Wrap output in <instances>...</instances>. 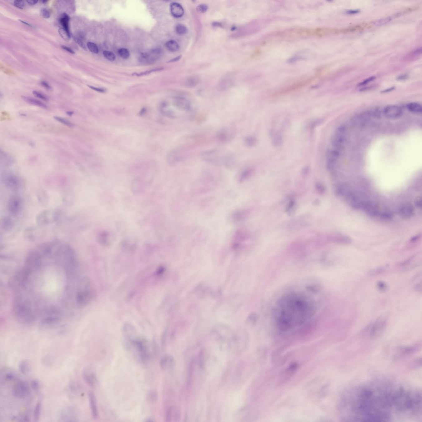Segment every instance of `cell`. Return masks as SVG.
<instances>
[{
	"label": "cell",
	"instance_id": "6da1fadb",
	"mask_svg": "<svg viewBox=\"0 0 422 422\" xmlns=\"http://www.w3.org/2000/svg\"><path fill=\"white\" fill-rule=\"evenodd\" d=\"M75 253L65 244L46 245L30 253L14 281L13 310L27 324L60 322L85 304L90 288Z\"/></svg>",
	"mask_w": 422,
	"mask_h": 422
},
{
	"label": "cell",
	"instance_id": "7a4b0ae2",
	"mask_svg": "<svg viewBox=\"0 0 422 422\" xmlns=\"http://www.w3.org/2000/svg\"><path fill=\"white\" fill-rule=\"evenodd\" d=\"M304 295H290L282 298L276 308L278 328L283 332L297 330L314 315V307Z\"/></svg>",
	"mask_w": 422,
	"mask_h": 422
},
{
	"label": "cell",
	"instance_id": "3957f363",
	"mask_svg": "<svg viewBox=\"0 0 422 422\" xmlns=\"http://www.w3.org/2000/svg\"><path fill=\"white\" fill-rule=\"evenodd\" d=\"M202 159L209 164L217 166L221 163L222 158L217 150H211L204 152L202 154Z\"/></svg>",
	"mask_w": 422,
	"mask_h": 422
},
{
	"label": "cell",
	"instance_id": "277c9868",
	"mask_svg": "<svg viewBox=\"0 0 422 422\" xmlns=\"http://www.w3.org/2000/svg\"><path fill=\"white\" fill-rule=\"evenodd\" d=\"M346 132L345 128L340 127L336 130L334 135L332 144L334 149L340 151L345 142Z\"/></svg>",
	"mask_w": 422,
	"mask_h": 422
},
{
	"label": "cell",
	"instance_id": "5b68a950",
	"mask_svg": "<svg viewBox=\"0 0 422 422\" xmlns=\"http://www.w3.org/2000/svg\"><path fill=\"white\" fill-rule=\"evenodd\" d=\"M30 389L27 383L23 381L18 382L14 385L12 393L14 397L18 399H24L29 395Z\"/></svg>",
	"mask_w": 422,
	"mask_h": 422
},
{
	"label": "cell",
	"instance_id": "8992f818",
	"mask_svg": "<svg viewBox=\"0 0 422 422\" xmlns=\"http://www.w3.org/2000/svg\"><path fill=\"white\" fill-rule=\"evenodd\" d=\"M387 322L385 319H379L373 325L370 332V336L372 338H376L382 334L386 327Z\"/></svg>",
	"mask_w": 422,
	"mask_h": 422
},
{
	"label": "cell",
	"instance_id": "52a82bcc",
	"mask_svg": "<svg viewBox=\"0 0 422 422\" xmlns=\"http://www.w3.org/2000/svg\"><path fill=\"white\" fill-rule=\"evenodd\" d=\"M383 114L387 118L390 119H396L402 117L403 110L402 108L398 106L388 105L383 110Z\"/></svg>",
	"mask_w": 422,
	"mask_h": 422
},
{
	"label": "cell",
	"instance_id": "ba28073f",
	"mask_svg": "<svg viewBox=\"0 0 422 422\" xmlns=\"http://www.w3.org/2000/svg\"><path fill=\"white\" fill-rule=\"evenodd\" d=\"M216 137L221 142H228L234 137V133L228 128H223L217 132Z\"/></svg>",
	"mask_w": 422,
	"mask_h": 422
},
{
	"label": "cell",
	"instance_id": "9c48e42d",
	"mask_svg": "<svg viewBox=\"0 0 422 422\" xmlns=\"http://www.w3.org/2000/svg\"><path fill=\"white\" fill-rule=\"evenodd\" d=\"M82 377L84 381L90 386L95 388L97 386L98 381L96 375L92 370L86 369L82 372Z\"/></svg>",
	"mask_w": 422,
	"mask_h": 422
},
{
	"label": "cell",
	"instance_id": "30bf717a",
	"mask_svg": "<svg viewBox=\"0 0 422 422\" xmlns=\"http://www.w3.org/2000/svg\"><path fill=\"white\" fill-rule=\"evenodd\" d=\"M181 418L180 410L176 406L169 408L166 411L165 419L167 422H176L179 421Z\"/></svg>",
	"mask_w": 422,
	"mask_h": 422
},
{
	"label": "cell",
	"instance_id": "8fae6325",
	"mask_svg": "<svg viewBox=\"0 0 422 422\" xmlns=\"http://www.w3.org/2000/svg\"><path fill=\"white\" fill-rule=\"evenodd\" d=\"M247 211L243 209L235 210L230 216L231 221L234 224H239L243 221L247 216Z\"/></svg>",
	"mask_w": 422,
	"mask_h": 422
},
{
	"label": "cell",
	"instance_id": "7c38bea8",
	"mask_svg": "<svg viewBox=\"0 0 422 422\" xmlns=\"http://www.w3.org/2000/svg\"><path fill=\"white\" fill-rule=\"evenodd\" d=\"M160 365L164 370L169 371L172 370L175 365V359L171 355H165L161 358Z\"/></svg>",
	"mask_w": 422,
	"mask_h": 422
},
{
	"label": "cell",
	"instance_id": "4fadbf2b",
	"mask_svg": "<svg viewBox=\"0 0 422 422\" xmlns=\"http://www.w3.org/2000/svg\"><path fill=\"white\" fill-rule=\"evenodd\" d=\"M173 103L174 105L180 110L189 111L191 108L190 102L186 98L181 97L175 98Z\"/></svg>",
	"mask_w": 422,
	"mask_h": 422
},
{
	"label": "cell",
	"instance_id": "5bb4252c",
	"mask_svg": "<svg viewBox=\"0 0 422 422\" xmlns=\"http://www.w3.org/2000/svg\"><path fill=\"white\" fill-rule=\"evenodd\" d=\"M247 237V233L244 230H237L234 233L233 238V246L234 248L239 247Z\"/></svg>",
	"mask_w": 422,
	"mask_h": 422
},
{
	"label": "cell",
	"instance_id": "9a60e30c",
	"mask_svg": "<svg viewBox=\"0 0 422 422\" xmlns=\"http://www.w3.org/2000/svg\"><path fill=\"white\" fill-rule=\"evenodd\" d=\"M184 157V151L181 149L174 150L168 157V162L171 165H175L181 161Z\"/></svg>",
	"mask_w": 422,
	"mask_h": 422
},
{
	"label": "cell",
	"instance_id": "2e32d148",
	"mask_svg": "<svg viewBox=\"0 0 422 422\" xmlns=\"http://www.w3.org/2000/svg\"><path fill=\"white\" fill-rule=\"evenodd\" d=\"M414 207L409 204H405L401 206L398 209L399 215L404 219H408L411 217L414 214Z\"/></svg>",
	"mask_w": 422,
	"mask_h": 422
},
{
	"label": "cell",
	"instance_id": "e0dca14e",
	"mask_svg": "<svg viewBox=\"0 0 422 422\" xmlns=\"http://www.w3.org/2000/svg\"><path fill=\"white\" fill-rule=\"evenodd\" d=\"M222 164L229 170L234 168L236 165V157L232 153H228L223 156L222 158Z\"/></svg>",
	"mask_w": 422,
	"mask_h": 422
},
{
	"label": "cell",
	"instance_id": "ac0fdd59",
	"mask_svg": "<svg viewBox=\"0 0 422 422\" xmlns=\"http://www.w3.org/2000/svg\"><path fill=\"white\" fill-rule=\"evenodd\" d=\"M20 181L19 178L15 175H7L4 179L6 185L13 189H17L19 187Z\"/></svg>",
	"mask_w": 422,
	"mask_h": 422
},
{
	"label": "cell",
	"instance_id": "d6986e66",
	"mask_svg": "<svg viewBox=\"0 0 422 422\" xmlns=\"http://www.w3.org/2000/svg\"><path fill=\"white\" fill-rule=\"evenodd\" d=\"M170 11L172 16L175 18H180L184 14L182 6L177 2H174L170 5Z\"/></svg>",
	"mask_w": 422,
	"mask_h": 422
},
{
	"label": "cell",
	"instance_id": "ffe728a7",
	"mask_svg": "<svg viewBox=\"0 0 422 422\" xmlns=\"http://www.w3.org/2000/svg\"><path fill=\"white\" fill-rule=\"evenodd\" d=\"M21 206L20 201L16 197L10 199L8 204L9 211L12 214L17 213L20 211Z\"/></svg>",
	"mask_w": 422,
	"mask_h": 422
},
{
	"label": "cell",
	"instance_id": "44dd1931",
	"mask_svg": "<svg viewBox=\"0 0 422 422\" xmlns=\"http://www.w3.org/2000/svg\"><path fill=\"white\" fill-rule=\"evenodd\" d=\"M89 398L92 415L94 419H96L98 416V411L95 395L92 392H90L89 394Z\"/></svg>",
	"mask_w": 422,
	"mask_h": 422
},
{
	"label": "cell",
	"instance_id": "7402d4cb",
	"mask_svg": "<svg viewBox=\"0 0 422 422\" xmlns=\"http://www.w3.org/2000/svg\"><path fill=\"white\" fill-rule=\"evenodd\" d=\"M200 81V78L198 76H191L186 79L184 85L186 87H193L198 84Z\"/></svg>",
	"mask_w": 422,
	"mask_h": 422
},
{
	"label": "cell",
	"instance_id": "603a6c76",
	"mask_svg": "<svg viewBox=\"0 0 422 422\" xmlns=\"http://www.w3.org/2000/svg\"><path fill=\"white\" fill-rule=\"evenodd\" d=\"M70 17L69 15L67 14L64 13L62 15L61 17L59 19V22L61 25L63 27L64 29L67 32L68 34L71 37V33L70 32L69 22L70 21Z\"/></svg>",
	"mask_w": 422,
	"mask_h": 422
},
{
	"label": "cell",
	"instance_id": "cb8c5ba5",
	"mask_svg": "<svg viewBox=\"0 0 422 422\" xmlns=\"http://www.w3.org/2000/svg\"><path fill=\"white\" fill-rule=\"evenodd\" d=\"M98 241L101 243L103 244H107L110 242L111 239V235L109 232L103 231L99 233L97 237Z\"/></svg>",
	"mask_w": 422,
	"mask_h": 422
},
{
	"label": "cell",
	"instance_id": "d4e9b609",
	"mask_svg": "<svg viewBox=\"0 0 422 422\" xmlns=\"http://www.w3.org/2000/svg\"><path fill=\"white\" fill-rule=\"evenodd\" d=\"M22 98L23 99V100L25 101L26 102H27V103L32 104V105L36 106H38L42 108H46L47 107V106H46L44 103H42V102L40 101L39 100H37V99L33 98L23 96L22 97Z\"/></svg>",
	"mask_w": 422,
	"mask_h": 422
},
{
	"label": "cell",
	"instance_id": "484cf974",
	"mask_svg": "<svg viewBox=\"0 0 422 422\" xmlns=\"http://www.w3.org/2000/svg\"><path fill=\"white\" fill-rule=\"evenodd\" d=\"M407 108L411 113L420 114L422 112V107L419 103L411 102L407 105Z\"/></svg>",
	"mask_w": 422,
	"mask_h": 422
},
{
	"label": "cell",
	"instance_id": "4316f807",
	"mask_svg": "<svg viewBox=\"0 0 422 422\" xmlns=\"http://www.w3.org/2000/svg\"><path fill=\"white\" fill-rule=\"evenodd\" d=\"M252 170L250 169H245L239 174L237 180L240 183L245 181L251 175Z\"/></svg>",
	"mask_w": 422,
	"mask_h": 422
},
{
	"label": "cell",
	"instance_id": "83f0119b",
	"mask_svg": "<svg viewBox=\"0 0 422 422\" xmlns=\"http://www.w3.org/2000/svg\"><path fill=\"white\" fill-rule=\"evenodd\" d=\"M19 369L20 372L24 375L29 374L30 370V365L27 361L24 360L19 364Z\"/></svg>",
	"mask_w": 422,
	"mask_h": 422
},
{
	"label": "cell",
	"instance_id": "f1b7e54d",
	"mask_svg": "<svg viewBox=\"0 0 422 422\" xmlns=\"http://www.w3.org/2000/svg\"><path fill=\"white\" fill-rule=\"evenodd\" d=\"M421 53L422 48L421 47H420L410 52L407 56L405 57V59L409 61L415 60L420 56Z\"/></svg>",
	"mask_w": 422,
	"mask_h": 422
},
{
	"label": "cell",
	"instance_id": "f546056e",
	"mask_svg": "<svg viewBox=\"0 0 422 422\" xmlns=\"http://www.w3.org/2000/svg\"><path fill=\"white\" fill-rule=\"evenodd\" d=\"M418 347V346H416L415 345L402 348L400 349L399 355L401 357H402V356L409 355L410 353H414V352L416 350V349H417Z\"/></svg>",
	"mask_w": 422,
	"mask_h": 422
},
{
	"label": "cell",
	"instance_id": "4dcf8cb0",
	"mask_svg": "<svg viewBox=\"0 0 422 422\" xmlns=\"http://www.w3.org/2000/svg\"><path fill=\"white\" fill-rule=\"evenodd\" d=\"M166 46L168 50L172 52L178 51L179 48V46L177 42L173 40L168 41L166 42Z\"/></svg>",
	"mask_w": 422,
	"mask_h": 422
},
{
	"label": "cell",
	"instance_id": "1f68e13d",
	"mask_svg": "<svg viewBox=\"0 0 422 422\" xmlns=\"http://www.w3.org/2000/svg\"><path fill=\"white\" fill-rule=\"evenodd\" d=\"M41 406H42L41 402L40 400L38 401L36 404L34 408V413H33L34 419L35 422H38L39 420L40 415H41Z\"/></svg>",
	"mask_w": 422,
	"mask_h": 422
},
{
	"label": "cell",
	"instance_id": "d6a6232c",
	"mask_svg": "<svg viewBox=\"0 0 422 422\" xmlns=\"http://www.w3.org/2000/svg\"><path fill=\"white\" fill-rule=\"evenodd\" d=\"M175 30L176 33L180 35L185 34L188 32V29L186 27L185 25L181 24H177L175 27Z\"/></svg>",
	"mask_w": 422,
	"mask_h": 422
},
{
	"label": "cell",
	"instance_id": "836d02e7",
	"mask_svg": "<svg viewBox=\"0 0 422 422\" xmlns=\"http://www.w3.org/2000/svg\"><path fill=\"white\" fill-rule=\"evenodd\" d=\"M54 118L55 119V120H56V121H58V122L62 124H64L65 125V126H68V127H73V124L72 123V122H71L70 121H68V120L66 119L65 118L59 117H55Z\"/></svg>",
	"mask_w": 422,
	"mask_h": 422
},
{
	"label": "cell",
	"instance_id": "e575fe53",
	"mask_svg": "<svg viewBox=\"0 0 422 422\" xmlns=\"http://www.w3.org/2000/svg\"><path fill=\"white\" fill-rule=\"evenodd\" d=\"M118 52L119 55L122 58L127 59L130 56V52L127 49L120 48L118 50Z\"/></svg>",
	"mask_w": 422,
	"mask_h": 422
},
{
	"label": "cell",
	"instance_id": "d590c367",
	"mask_svg": "<svg viewBox=\"0 0 422 422\" xmlns=\"http://www.w3.org/2000/svg\"><path fill=\"white\" fill-rule=\"evenodd\" d=\"M103 55L106 58L110 61H113L116 59L115 55L112 52L105 50L103 51Z\"/></svg>",
	"mask_w": 422,
	"mask_h": 422
},
{
	"label": "cell",
	"instance_id": "8d00e7d4",
	"mask_svg": "<svg viewBox=\"0 0 422 422\" xmlns=\"http://www.w3.org/2000/svg\"><path fill=\"white\" fill-rule=\"evenodd\" d=\"M87 47L88 49L93 53L97 54L99 52V49L97 45L93 42H88L87 44Z\"/></svg>",
	"mask_w": 422,
	"mask_h": 422
},
{
	"label": "cell",
	"instance_id": "74e56055",
	"mask_svg": "<svg viewBox=\"0 0 422 422\" xmlns=\"http://www.w3.org/2000/svg\"><path fill=\"white\" fill-rule=\"evenodd\" d=\"M256 143V140L255 138L252 137H247L245 138L244 139V143L245 145L247 147H251L255 145Z\"/></svg>",
	"mask_w": 422,
	"mask_h": 422
},
{
	"label": "cell",
	"instance_id": "f35d334b",
	"mask_svg": "<svg viewBox=\"0 0 422 422\" xmlns=\"http://www.w3.org/2000/svg\"><path fill=\"white\" fill-rule=\"evenodd\" d=\"M5 379L7 381H11L16 380L17 375L14 373L12 372H8L5 374L4 376Z\"/></svg>",
	"mask_w": 422,
	"mask_h": 422
},
{
	"label": "cell",
	"instance_id": "ab89813d",
	"mask_svg": "<svg viewBox=\"0 0 422 422\" xmlns=\"http://www.w3.org/2000/svg\"><path fill=\"white\" fill-rule=\"evenodd\" d=\"M391 20V18L390 17L380 19V20L375 21L374 22V24L376 26H381L384 25L387 23L389 22Z\"/></svg>",
	"mask_w": 422,
	"mask_h": 422
},
{
	"label": "cell",
	"instance_id": "60d3db41",
	"mask_svg": "<svg viewBox=\"0 0 422 422\" xmlns=\"http://www.w3.org/2000/svg\"><path fill=\"white\" fill-rule=\"evenodd\" d=\"M148 399L151 402H156L157 400V394L155 391H151L148 395Z\"/></svg>",
	"mask_w": 422,
	"mask_h": 422
},
{
	"label": "cell",
	"instance_id": "b9f144b4",
	"mask_svg": "<svg viewBox=\"0 0 422 422\" xmlns=\"http://www.w3.org/2000/svg\"><path fill=\"white\" fill-rule=\"evenodd\" d=\"M31 386L33 390L36 393H38L39 391L40 385L39 382L37 380H33L31 383Z\"/></svg>",
	"mask_w": 422,
	"mask_h": 422
},
{
	"label": "cell",
	"instance_id": "7bdbcfd3",
	"mask_svg": "<svg viewBox=\"0 0 422 422\" xmlns=\"http://www.w3.org/2000/svg\"><path fill=\"white\" fill-rule=\"evenodd\" d=\"M59 33L62 38L64 40H66L70 39L71 38L70 36L68 34L67 32L63 28L60 29L59 30Z\"/></svg>",
	"mask_w": 422,
	"mask_h": 422
},
{
	"label": "cell",
	"instance_id": "ee69618b",
	"mask_svg": "<svg viewBox=\"0 0 422 422\" xmlns=\"http://www.w3.org/2000/svg\"><path fill=\"white\" fill-rule=\"evenodd\" d=\"M33 94L36 97L38 98L42 99V100L44 101H47L48 100V98H47V97L46 95H44V94L42 93L39 92L34 91L33 92Z\"/></svg>",
	"mask_w": 422,
	"mask_h": 422
},
{
	"label": "cell",
	"instance_id": "f6af8a7d",
	"mask_svg": "<svg viewBox=\"0 0 422 422\" xmlns=\"http://www.w3.org/2000/svg\"><path fill=\"white\" fill-rule=\"evenodd\" d=\"M73 39H74L75 41L78 44L80 47H82L83 49L86 50V45H85L84 43L83 40L80 39V38H78V37H77L76 36H74V37H73Z\"/></svg>",
	"mask_w": 422,
	"mask_h": 422
},
{
	"label": "cell",
	"instance_id": "bcb514c9",
	"mask_svg": "<svg viewBox=\"0 0 422 422\" xmlns=\"http://www.w3.org/2000/svg\"><path fill=\"white\" fill-rule=\"evenodd\" d=\"M14 5L17 8L20 9H23L25 6V2L23 1L16 0V1H14Z\"/></svg>",
	"mask_w": 422,
	"mask_h": 422
},
{
	"label": "cell",
	"instance_id": "7dc6e473",
	"mask_svg": "<svg viewBox=\"0 0 422 422\" xmlns=\"http://www.w3.org/2000/svg\"><path fill=\"white\" fill-rule=\"evenodd\" d=\"M41 15L42 17L46 19L49 18L50 17V12L47 9L43 8L41 10Z\"/></svg>",
	"mask_w": 422,
	"mask_h": 422
},
{
	"label": "cell",
	"instance_id": "c3c4849f",
	"mask_svg": "<svg viewBox=\"0 0 422 422\" xmlns=\"http://www.w3.org/2000/svg\"><path fill=\"white\" fill-rule=\"evenodd\" d=\"M208 9V7L206 5L202 4L200 5L197 6V11L200 13L206 12Z\"/></svg>",
	"mask_w": 422,
	"mask_h": 422
},
{
	"label": "cell",
	"instance_id": "681fc988",
	"mask_svg": "<svg viewBox=\"0 0 422 422\" xmlns=\"http://www.w3.org/2000/svg\"><path fill=\"white\" fill-rule=\"evenodd\" d=\"M415 206L417 208L419 209H421L422 206V199L421 197H419L416 198L415 200Z\"/></svg>",
	"mask_w": 422,
	"mask_h": 422
},
{
	"label": "cell",
	"instance_id": "f907efd6",
	"mask_svg": "<svg viewBox=\"0 0 422 422\" xmlns=\"http://www.w3.org/2000/svg\"><path fill=\"white\" fill-rule=\"evenodd\" d=\"M375 77H370V78L366 79L363 82H361L359 84V86H364V85L367 84L369 82H371V81H372L373 80L375 79Z\"/></svg>",
	"mask_w": 422,
	"mask_h": 422
},
{
	"label": "cell",
	"instance_id": "816d5d0a",
	"mask_svg": "<svg viewBox=\"0 0 422 422\" xmlns=\"http://www.w3.org/2000/svg\"><path fill=\"white\" fill-rule=\"evenodd\" d=\"M51 357L46 356V357H45L44 358H43L42 360H43V363L45 364V365L47 366V365H50V364L51 363Z\"/></svg>",
	"mask_w": 422,
	"mask_h": 422
},
{
	"label": "cell",
	"instance_id": "f5cc1de1",
	"mask_svg": "<svg viewBox=\"0 0 422 422\" xmlns=\"http://www.w3.org/2000/svg\"><path fill=\"white\" fill-rule=\"evenodd\" d=\"M41 84L43 87H44L45 88H46V89H47V90H51L52 88L51 86H50V85L48 83H47V82H45V81H42V82H41Z\"/></svg>",
	"mask_w": 422,
	"mask_h": 422
},
{
	"label": "cell",
	"instance_id": "db71d44e",
	"mask_svg": "<svg viewBox=\"0 0 422 422\" xmlns=\"http://www.w3.org/2000/svg\"><path fill=\"white\" fill-rule=\"evenodd\" d=\"M61 47L63 49L66 50V51H67L68 52H69L70 53L72 54H75L74 51H73V50H72V49L70 48V47H67V46H62Z\"/></svg>",
	"mask_w": 422,
	"mask_h": 422
},
{
	"label": "cell",
	"instance_id": "11a10c76",
	"mask_svg": "<svg viewBox=\"0 0 422 422\" xmlns=\"http://www.w3.org/2000/svg\"><path fill=\"white\" fill-rule=\"evenodd\" d=\"M88 86V87H90V88L92 89V90H95V91L99 92H104V91H105V90H103V89H102L97 88V87H93V86Z\"/></svg>",
	"mask_w": 422,
	"mask_h": 422
},
{
	"label": "cell",
	"instance_id": "9f6ffc18",
	"mask_svg": "<svg viewBox=\"0 0 422 422\" xmlns=\"http://www.w3.org/2000/svg\"><path fill=\"white\" fill-rule=\"evenodd\" d=\"M360 12L359 10H350L347 11V13L353 15V14H355L358 13Z\"/></svg>",
	"mask_w": 422,
	"mask_h": 422
},
{
	"label": "cell",
	"instance_id": "6f0895ef",
	"mask_svg": "<svg viewBox=\"0 0 422 422\" xmlns=\"http://www.w3.org/2000/svg\"><path fill=\"white\" fill-rule=\"evenodd\" d=\"M407 78L408 76L406 75H404L400 76V77H398V78H397V79L398 80H404L406 79Z\"/></svg>",
	"mask_w": 422,
	"mask_h": 422
},
{
	"label": "cell",
	"instance_id": "680465c9",
	"mask_svg": "<svg viewBox=\"0 0 422 422\" xmlns=\"http://www.w3.org/2000/svg\"><path fill=\"white\" fill-rule=\"evenodd\" d=\"M27 2H28V3L29 4V5L32 6V5L36 4L38 2V1H36H36H27Z\"/></svg>",
	"mask_w": 422,
	"mask_h": 422
},
{
	"label": "cell",
	"instance_id": "91938a15",
	"mask_svg": "<svg viewBox=\"0 0 422 422\" xmlns=\"http://www.w3.org/2000/svg\"><path fill=\"white\" fill-rule=\"evenodd\" d=\"M20 22H21L23 24H25V25H27V26H29V27H32V25H31V24H29V23H27V22H24V21H22V20H20Z\"/></svg>",
	"mask_w": 422,
	"mask_h": 422
},
{
	"label": "cell",
	"instance_id": "94428289",
	"mask_svg": "<svg viewBox=\"0 0 422 422\" xmlns=\"http://www.w3.org/2000/svg\"><path fill=\"white\" fill-rule=\"evenodd\" d=\"M181 58V56H178V57L175 58V59H172V60L170 61V62H173L179 60V59H180Z\"/></svg>",
	"mask_w": 422,
	"mask_h": 422
},
{
	"label": "cell",
	"instance_id": "6125c7cd",
	"mask_svg": "<svg viewBox=\"0 0 422 422\" xmlns=\"http://www.w3.org/2000/svg\"><path fill=\"white\" fill-rule=\"evenodd\" d=\"M394 89V87H392V88H390V89H387V90H384V91H383V92H390V91H392V90H393Z\"/></svg>",
	"mask_w": 422,
	"mask_h": 422
},
{
	"label": "cell",
	"instance_id": "be15d7a7",
	"mask_svg": "<svg viewBox=\"0 0 422 422\" xmlns=\"http://www.w3.org/2000/svg\"><path fill=\"white\" fill-rule=\"evenodd\" d=\"M67 114L69 116H72L73 114V112H67Z\"/></svg>",
	"mask_w": 422,
	"mask_h": 422
},
{
	"label": "cell",
	"instance_id": "e7e4bbea",
	"mask_svg": "<svg viewBox=\"0 0 422 422\" xmlns=\"http://www.w3.org/2000/svg\"><path fill=\"white\" fill-rule=\"evenodd\" d=\"M146 422H153V421H154V420H152V419H147H147H146Z\"/></svg>",
	"mask_w": 422,
	"mask_h": 422
},
{
	"label": "cell",
	"instance_id": "03108f58",
	"mask_svg": "<svg viewBox=\"0 0 422 422\" xmlns=\"http://www.w3.org/2000/svg\"><path fill=\"white\" fill-rule=\"evenodd\" d=\"M41 2H42V3L45 4V3H47V2H48V1H41Z\"/></svg>",
	"mask_w": 422,
	"mask_h": 422
}]
</instances>
